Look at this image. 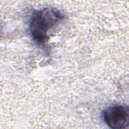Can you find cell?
Listing matches in <instances>:
<instances>
[{"label":"cell","instance_id":"6da1fadb","mask_svg":"<svg viewBox=\"0 0 129 129\" xmlns=\"http://www.w3.org/2000/svg\"><path fill=\"white\" fill-rule=\"evenodd\" d=\"M64 19L63 14L54 8H45L33 13L29 23V32L32 39L43 44L49 40L52 31Z\"/></svg>","mask_w":129,"mask_h":129},{"label":"cell","instance_id":"7a4b0ae2","mask_svg":"<svg viewBox=\"0 0 129 129\" xmlns=\"http://www.w3.org/2000/svg\"><path fill=\"white\" fill-rule=\"evenodd\" d=\"M102 116L105 124L111 128L122 129L128 126L129 109L127 105L107 106L103 110Z\"/></svg>","mask_w":129,"mask_h":129}]
</instances>
